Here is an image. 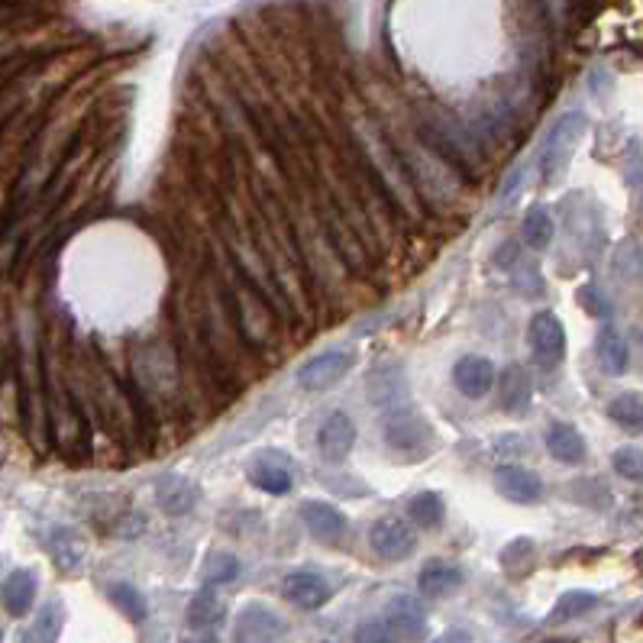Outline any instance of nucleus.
<instances>
[{
	"instance_id": "nucleus-37",
	"label": "nucleus",
	"mask_w": 643,
	"mask_h": 643,
	"mask_svg": "<svg viewBox=\"0 0 643 643\" xmlns=\"http://www.w3.org/2000/svg\"><path fill=\"white\" fill-rule=\"evenodd\" d=\"M433 643H472V637H469V631H463V627H453V631L440 634Z\"/></svg>"
},
{
	"instance_id": "nucleus-9",
	"label": "nucleus",
	"mask_w": 643,
	"mask_h": 643,
	"mask_svg": "<svg viewBox=\"0 0 643 643\" xmlns=\"http://www.w3.org/2000/svg\"><path fill=\"white\" fill-rule=\"evenodd\" d=\"M236 643H285V624L265 605H246L236 618Z\"/></svg>"
},
{
	"instance_id": "nucleus-11",
	"label": "nucleus",
	"mask_w": 643,
	"mask_h": 643,
	"mask_svg": "<svg viewBox=\"0 0 643 643\" xmlns=\"http://www.w3.org/2000/svg\"><path fill=\"white\" fill-rule=\"evenodd\" d=\"M282 595L301 611H317L330 601V582L311 569H295L288 572L282 582Z\"/></svg>"
},
{
	"instance_id": "nucleus-2",
	"label": "nucleus",
	"mask_w": 643,
	"mask_h": 643,
	"mask_svg": "<svg viewBox=\"0 0 643 643\" xmlns=\"http://www.w3.org/2000/svg\"><path fill=\"white\" fill-rule=\"evenodd\" d=\"M133 372L139 388L156 401H175L181 388V372H178V356L169 343H146L133 356Z\"/></svg>"
},
{
	"instance_id": "nucleus-39",
	"label": "nucleus",
	"mask_w": 643,
	"mask_h": 643,
	"mask_svg": "<svg viewBox=\"0 0 643 643\" xmlns=\"http://www.w3.org/2000/svg\"><path fill=\"white\" fill-rule=\"evenodd\" d=\"M0 643H4V634H0Z\"/></svg>"
},
{
	"instance_id": "nucleus-20",
	"label": "nucleus",
	"mask_w": 643,
	"mask_h": 643,
	"mask_svg": "<svg viewBox=\"0 0 643 643\" xmlns=\"http://www.w3.org/2000/svg\"><path fill=\"white\" fill-rule=\"evenodd\" d=\"M156 498H159V508L165 514H188L194 511V505H198V485H194L191 479H185V475H165V479L159 482L156 488Z\"/></svg>"
},
{
	"instance_id": "nucleus-34",
	"label": "nucleus",
	"mask_w": 643,
	"mask_h": 643,
	"mask_svg": "<svg viewBox=\"0 0 643 643\" xmlns=\"http://www.w3.org/2000/svg\"><path fill=\"white\" fill-rule=\"evenodd\" d=\"M356 643H398L385 621H366L356 627Z\"/></svg>"
},
{
	"instance_id": "nucleus-16",
	"label": "nucleus",
	"mask_w": 643,
	"mask_h": 643,
	"mask_svg": "<svg viewBox=\"0 0 643 643\" xmlns=\"http://www.w3.org/2000/svg\"><path fill=\"white\" fill-rule=\"evenodd\" d=\"M366 391H369V401L375 408H404L408 401V379L398 366H375L366 379Z\"/></svg>"
},
{
	"instance_id": "nucleus-36",
	"label": "nucleus",
	"mask_w": 643,
	"mask_h": 643,
	"mask_svg": "<svg viewBox=\"0 0 643 643\" xmlns=\"http://www.w3.org/2000/svg\"><path fill=\"white\" fill-rule=\"evenodd\" d=\"M579 298H582V304L589 307L592 314H598V317H605V314H608V304L595 295V288H582V295H579Z\"/></svg>"
},
{
	"instance_id": "nucleus-6",
	"label": "nucleus",
	"mask_w": 643,
	"mask_h": 643,
	"mask_svg": "<svg viewBox=\"0 0 643 643\" xmlns=\"http://www.w3.org/2000/svg\"><path fill=\"white\" fill-rule=\"evenodd\" d=\"M527 337H530V353H534L540 366L553 369L566 359V330L553 311H540L530 317Z\"/></svg>"
},
{
	"instance_id": "nucleus-27",
	"label": "nucleus",
	"mask_w": 643,
	"mask_h": 643,
	"mask_svg": "<svg viewBox=\"0 0 643 643\" xmlns=\"http://www.w3.org/2000/svg\"><path fill=\"white\" fill-rule=\"evenodd\" d=\"M608 417L627 433H643V395L637 391H624L608 404Z\"/></svg>"
},
{
	"instance_id": "nucleus-19",
	"label": "nucleus",
	"mask_w": 643,
	"mask_h": 643,
	"mask_svg": "<svg viewBox=\"0 0 643 643\" xmlns=\"http://www.w3.org/2000/svg\"><path fill=\"white\" fill-rule=\"evenodd\" d=\"M459 585H463V569L446 563V559H433V563L421 569V576H417V592L427 598H446L453 595Z\"/></svg>"
},
{
	"instance_id": "nucleus-13",
	"label": "nucleus",
	"mask_w": 643,
	"mask_h": 643,
	"mask_svg": "<svg viewBox=\"0 0 643 643\" xmlns=\"http://www.w3.org/2000/svg\"><path fill=\"white\" fill-rule=\"evenodd\" d=\"M495 379H498L495 362L479 353L463 356L453 366V385L459 388V395H466V398H485L488 391L495 388Z\"/></svg>"
},
{
	"instance_id": "nucleus-17",
	"label": "nucleus",
	"mask_w": 643,
	"mask_h": 643,
	"mask_svg": "<svg viewBox=\"0 0 643 643\" xmlns=\"http://www.w3.org/2000/svg\"><path fill=\"white\" fill-rule=\"evenodd\" d=\"M301 521L311 530V537L320 543H337L346 534V517L333 505H327V501H304Z\"/></svg>"
},
{
	"instance_id": "nucleus-3",
	"label": "nucleus",
	"mask_w": 643,
	"mask_h": 643,
	"mask_svg": "<svg viewBox=\"0 0 643 643\" xmlns=\"http://www.w3.org/2000/svg\"><path fill=\"white\" fill-rule=\"evenodd\" d=\"M227 298L236 304V330L243 333L246 343H265L272 333V307L265 304V298L259 295V288L249 282V278L240 272V265L233 269V278L227 285Z\"/></svg>"
},
{
	"instance_id": "nucleus-28",
	"label": "nucleus",
	"mask_w": 643,
	"mask_h": 643,
	"mask_svg": "<svg viewBox=\"0 0 643 643\" xmlns=\"http://www.w3.org/2000/svg\"><path fill=\"white\" fill-rule=\"evenodd\" d=\"M107 598L114 601V605L127 614L130 621H146V614H149V605H146V598H143V592L136 589V585H130V582H110L107 585Z\"/></svg>"
},
{
	"instance_id": "nucleus-24",
	"label": "nucleus",
	"mask_w": 643,
	"mask_h": 643,
	"mask_svg": "<svg viewBox=\"0 0 643 643\" xmlns=\"http://www.w3.org/2000/svg\"><path fill=\"white\" fill-rule=\"evenodd\" d=\"M49 553L62 572H72L81 566V559H85V543H81L75 530L59 527V530H52V537H49Z\"/></svg>"
},
{
	"instance_id": "nucleus-14",
	"label": "nucleus",
	"mask_w": 643,
	"mask_h": 643,
	"mask_svg": "<svg viewBox=\"0 0 643 643\" xmlns=\"http://www.w3.org/2000/svg\"><path fill=\"white\" fill-rule=\"evenodd\" d=\"M249 482L265 495H288L295 488V469L282 453H262L249 466Z\"/></svg>"
},
{
	"instance_id": "nucleus-22",
	"label": "nucleus",
	"mask_w": 643,
	"mask_h": 643,
	"mask_svg": "<svg viewBox=\"0 0 643 643\" xmlns=\"http://www.w3.org/2000/svg\"><path fill=\"white\" fill-rule=\"evenodd\" d=\"M0 601L13 618H23L36 601V576L30 569H13L10 576L0 585Z\"/></svg>"
},
{
	"instance_id": "nucleus-33",
	"label": "nucleus",
	"mask_w": 643,
	"mask_h": 643,
	"mask_svg": "<svg viewBox=\"0 0 643 643\" xmlns=\"http://www.w3.org/2000/svg\"><path fill=\"white\" fill-rule=\"evenodd\" d=\"M59 631H62V605L59 601H52L43 611H39V621H36V634L43 637V643H55L59 640Z\"/></svg>"
},
{
	"instance_id": "nucleus-4",
	"label": "nucleus",
	"mask_w": 643,
	"mask_h": 643,
	"mask_svg": "<svg viewBox=\"0 0 643 643\" xmlns=\"http://www.w3.org/2000/svg\"><path fill=\"white\" fill-rule=\"evenodd\" d=\"M585 127H589V120H585V114H576V110H572V114H563L553 123V130H550L547 143H543V152H540V172H543V181H547V185H556V181L566 175L569 159H572V152H576Z\"/></svg>"
},
{
	"instance_id": "nucleus-25",
	"label": "nucleus",
	"mask_w": 643,
	"mask_h": 643,
	"mask_svg": "<svg viewBox=\"0 0 643 643\" xmlns=\"http://www.w3.org/2000/svg\"><path fill=\"white\" fill-rule=\"evenodd\" d=\"M595 356H598V366L605 369L608 375H624L627 372V359H631V353H627V343L614 330H601L598 333Z\"/></svg>"
},
{
	"instance_id": "nucleus-31",
	"label": "nucleus",
	"mask_w": 643,
	"mask_h": 643,
	"mask_svg": "<svg viewBox=\"0 0 643 643\" xmlns=\"http://www.w3.org/2000/svg\"><path fill=\"white\" fill-rule=\"evenodd\" d=\"M240 576V559L233 553H211L204 563V582L207 585H227Z\"/></svg>"
},
{
	"instance_id": "nucleus-30",
	"label": "nucleus",
	"mask_w": 643,
	"mask_h": 643,
	"mask_svg": "<svg viewBox=\"0 0 643 643\" xmlns=\"http://www.w3.org/2000/svg\"><path fill=\"white\" fill-rule=\"evenodd\" d=\"M595 605H598V595H595V592H585V589L566 592V595L553 605L550 624H566V621H572V618H582V614L592 611Z\"/></svg>"
},
{
	"instance_id": "nucleus-32",
	"label": "nucleus",
	"mask_w": 643,
	"mask_h": 643,
	"mask_svg": "<svg viewBox=\"0 0 643 643\" xmlns=\"http://www.w3.org/2000/svg\"><path fill=\"white\" fill-rule=\"evenodd\" d=\"M611 466L621 479L643 482V450H637V446H621V450L611 456Z\"/></svg>"
},
{
	"instance_id": "nucleus-1",
	"label": "nucleus",
	"mask_w": 643,
	"mask_h": 643,
	"mask_svg": "<svg viewBox=\"0 0 643 643\" xmlns=\"http://www.w3.org/2000/svg\"><path fill=\"white\" fill-rule=\"evenodd\" d=\"M353 139L362 152V159H366V165H369L372 178L379 181L382 191L388 194V201L398 204L404 217L421 214V207H424L421 194H417L414 181H411L408 169H404V162L395 152V146H388L385 133L375 127L372 120H359V123H353Z\"/></svg>"
},
{
	"instance_id": "nucleus-12",
	"label": "nucleus",
	"mask_w": 643,
	"mask_h": 643,
	"mask_svg": "<svg viewBox=\"0 0 643 643\" xmlns=\"http://www.w3.org/2000/svg\"><path fill=\"white\" fill-rule=\"evenodd\" d=\"M356 443V424L353 417L343 411L327 414V421L317 430V453L327 459V463H343Z\"/></svg>"
},
{
	"instance_id": "nucleus-5",
	"label": "nucleus",
	"mask_w": 643,
	"mask_h": 643,
	"mask_svg": "<svg viewBox=\"0 0 643 643\" xmlns=\"http://www.w3.org/2000/svg\"><path fill=\"white\" fill-rule=\"evenodd\" d=\"M385 443L391 453L424 456L433 443V427L424 414H417L404 404V408H395L385 417Z\"/></svg>"
},
{
	"instance_id": "nucleus-15",
	"label": "nucleus",
	"mask_w": 643,
	"mask_h": 643,
	"mask_svg": "<svg viewBox=\"0 0 643 643\" xmlns=\"http://www.w3.org/2000/svg\"><path fill=\"white\" fill-rule=\"evenodd\" d=\"M495 488L501 498L514 501V505H534L543 495V482L537 472L524 466H498L495 469Z\"/></svg>"
},
{
	"instance_id": "nucleus-29",
	"label": "nucleus",
	"mask_w": 643,
	"mask_h": 643,
	"mask_svg": "<svg viewBox=\"0 0 643 643\" xmlns=\"http://www.w3.org/2000/svg\"><path fill=\"white\" fill-rule=\"evenodd\" d=\"M408 514H411V521L421 524L424 530H437L443 524V517H446V505H443V498L437 492H421V495L411 498Z\"/></svg>"
},
{
	"instance_id": "nucleus-10",
	"label": "nucleus",
	"mask_w": 643,
	"mask_h": 643,
	"mask_svg": "<svg viewBox=\"0 0 643 643\" xmlns=\"http://www.w3.org/2000/svg\"><path fill=\"white\" fill-rule=\"evenodd\" d=\"M385 624L398 643H417L427 634V614L411 595H395L385 608Z\"/></svg>"
},
{
	"instance_id": "nucleus-21",
	"label": "nucleus",
	"mask_w": 643,
	"mask_h": 643,
	"mask_svg": "<svg viewBox=\"0 0 643 643\" xmlns=\"http://www.w3.org/2000/svg\"><path fill=\"white\" fill-rule=\"evenodd\" d=\"M530 395H534V382H530L527 369L508 366L505 372H501V379H498V404H501V411L521 414L527 404H530Z\"/></svg>"
},
{
	"instance_id": "nucleus-18",
	"label": "nucleus",
	"mask_w": 643,
	"mask_h": 643,
	"mask_svg": "<svg viewBox=\"0 0 643 643\" xmlns=\"http://www.w3.org/2000/svg\"><path fill=\"white\" fill-rule=\"evenodd\" d=\"M543 440H547V450L556 463H563V466L585 463V437L572 424H566V421L550 424L547 433H543Z\"/></svg>"
},
{
	"instance_id": "nucleus-8",
	"label": "nucleus",
	"mask_w": 643,
	"mask_h": 643,
	"mask_svg": "<svg viewBox=\"0 0 643 643\" xmlns=\"http://www.w3.org/2000/svg\"><path fill=\"white\" fill-rule=\"evenodd\" d=\"M369 547L379 559L388 563H398V559H408L417 547V534L411 524L398 521V517H385V521L372 524L369 530Z\"/></svg>"
},
{
	"instance_id": "nucleus-7",
	"label": "nucleus",
	"mask_w": 643,
	"mask_h": 643,
	"mask_svg": "<svg viewBox=\"0 0 643 643\" xmlns=\"http://www.w3.org/2000/svg\"><path fill=\"white\" fill-rule=\"evenodd\" d=\"M353 362H356L353 349H327V353L314 356L311 362H304L298 369V385L304 391H314V395L317 391H327L353 369Z\"/></svg>"
},
{
	"instance_id": "nucleus-35",
	"label": "nucleus",
	"mask_w": 643,
	"mask_h": 643,
	"mask_svg": "<svg viewBox=\"0 0 643 643\" xmlns=\"http://www.w3.org/2000/svg\"><path fill=\"white\" fill-rule=\"evenodd\" d=\"M627 181L634 185V207L643 214V159H631V165H627Z\"/></svg>"
},
{
	"instance_id": "nucleus-23",
	"label": "nucleus",
	"mask_w": 643,
	"mask_h": 643,
	"mask_svg": "<svg viewBox=\"0 0 643 643\" xmlns=\"http://www.w3.org/2000/svg\"><path fill=\"white\" fill-rule=\"evenodd\" d=\"M223 618H227V605H223L211 589L198 592L188 601V624L194 631H211Z\"/></svg>"
},
{
	"instance_id": "nucleus-26",
	"label": "nucleus",
	"mask_w": 643,
	"mask_h": 643,
	"mask_svg": "<svg viewBox=\"0 0 643 643\" xmlns=\"http://www.w3.org/2000/svg\"><path fill=\"white\" fill-rule=\"evenodd\" d=\"M553 233H556V223L550 217V211H543V207H530L524 214V223H521V236H524V246L530 249H550L553 243Z\"/></svg>"
},
{
	"instance_id": "nucleus-38",
	"label": "nucleus",
	"mask_w": 643,
	"mask_h": 643,
	"mask_svg": "<svg viewBox=\"0 0 643 643\" xmlns=\"http://www.w3.org/2000/svg\"><path fill=\"white\" fill-rule=\"evenodd\" d=\"M181 643H220V637L214 631H194V634H188Z\"/></svg>"
}]
</instances>
